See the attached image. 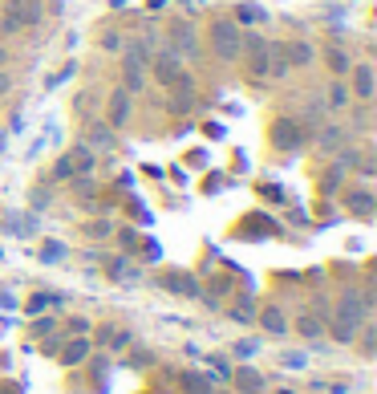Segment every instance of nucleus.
I'll list each match as a JSON object with an SVG mask.
<instances>
[{"instance_id":"obj_3","label":"nucleus","mask_w":377,"mask_h":394,"mask_svg":"<svg viewBox=\"0 0 377 394\" xmlns=\"http://www.w3.org/2000/svg\"><path fill=\"white\" fill-rule=\"evenodd\" d=\"M345 82H349V94H353L357 106H369V102H373V94H377V69L369 66V61H353L349 73H345Z\"/></svg>"},{"instance_id":"obj_17","label":"nucleus","mask_w":377,"mask_h":394,"mask_svg":"<svg viewBox=\"0 0 377 394\" xmlns=\"http://www.w3.org/2000/svg\"><path fill=\"white\" fill-rule=\"evenodd\" d=\"M325 66H328V73H333V78H345V73H349V66H353V57H349L341 45H328V49H325Z\"/></svg>"},{"instance_id":"obj_14","label":"nucleus","mask_w":377,"mask_h":394,"mask_svg":"<svg viewBox=\"0 0 377 394\" xmlns=\"http://www.w3.org/2000/svg\"><path fill=\"white\" fill-rule=\"evenodd\" d=\"M345 143H349V131H345L341 122H325V126L316 131V150H325V155L341 150Z\"/></svg>"},{"instance_id":"obj_6","label":"nucleus","mask_w":377,"mask_h":394,"mask_svg":"<svg viewBox=\"0 0 377 394\" xmlns=\"http://www.w3.org/2000/svg\"><path fill=\"white\" fill-rule=\"evenodd\" d=\"M134 118V98L118 85V90H110V98H106V122L114 126V131H122V126H130Z\"/></svg>"},{"instance_id":"obj_21","label":"nucleus","mask_w":377,"mask_h":394,"mask_svg":"<svg viewBox=\"0 0 377 394\" xmlns=\"http://www.w3.org/2000/svg\"><path fill=\"white\" fill-rule=\"evenodd\" d=\"M231 317H235L240 326H247V321H256V301H252V293H240V301L231 305Z\"/></svg>"},{"instance_id":"obj_12","label":"nucleus","mask_w":377,"mask_h":394,"mask_svg":"<svg viewBox=\"0 0 377 394\" xmlns=\"http://www.w3.org/2000/svg\"><path fill=\"white\" fill-rule=\"evenodd\" d=\"M284 57H288V69H309L316 61V49H312L304 37H288L284 41Z\"/></svg>"},{"instance_id":"obj_10","label":"nucleus","mask_w":377,"mask_h":394,"mask_svg":"<svg viewBox=\"0 0 377 394\" xmlns=\"http://www.w3.org/2000/svg\"><path fill=\"white\" fill-rule=\"evenodd\" d=\"M256 321H260V329L268 333V338H284V333L292 329V321H288V313L280 309V305H264V309L256 313Z\"/></svg>"},{"instance_id":"obj_7","label":"nucleus","mask_w":377,"mask_h":394,"mask_svg":"<svg viewBox=\"0 0 377 394\" xmlns=\"http://www.w3.org/2000/svg\"><path fill=\"white\" fill-rule=\"evenodd\" d=\"M4 17H13L20 29H37L45 8H41V0H4Z\"/></svg>"},{"instance_id":"obj_29","label":"nucleus","mask_w":377,"mask_h":394,"mask_svg":"<svg viewBox=\"0 0 377 394\" xmlns=\"http://www.w3.org/2000/svg\"><path fill=\"white\" fill-rule=\"evenodd\" d=\"M8 90H13V73H8V69H0V98H4Z\"/></svg>"},{"instance_id":"obj_33","label":"nucleus","mask_w":377,"mask_h":394,"mask_svg":"<svg viewBox=\"0 0 377 394\" xmlns=\"http://www.w3.org/2000/svg\"><path fill=\"white\" fill-rule=\"evenodd\" d=\"M89 236H94V240H101V236H110V224H94V228H89Z\"/></svg>"},{"instance_id":"obj_26","label":"nucleus","mask_w":377,"mask_h":394,"mask_svg":"<svg viewBox=\"0 0 377 394\" xmlns=\"http://www.w3.org/2000/svg\"><path fill=\"white\" fill-rule=\"evenodd\" d=\"M101 45H106V49H110V53H122V49H126V37H122V33H110V37H106V41H101Z\"/></svg>"},{"instance_id":"obj_2","label":"nucleus","mask_w":377,"mask_h":394,"mask_svg":"<svg viewBox=\"0 0 377 394\" xmlns=\"http://www.w3.org/2000/svg\"><path fill=\"white\" fill-rule=\"evenodd\" d=\"M240 41H244V29L235 25L231 17H215L211 29H207V45H211V53L219 57V61H240L244 53H240Z\"/></svg>"},{"instance_id":"obj_11","label":"nucleus","mask_w":377,"mask_h":394,"mask_svg":"<svg viewBox=\"0 0 377 394\" xmlns=\"http://www.w3.org/2000/svg\"><path fill=\"white\" fill-rule=\"evenodd\" d=\"M321 106H325L328 114H345V110L353 106V94H349V82H345V78H333V82L325 85V102H321Z\"/></svg>"},{"instance_id":"obj_30","label":"nucleus","mask_w":377,"mask_h":394,"mask_svg":"<svg viewBox=\"0 0 377 394\" xmlns=\"http://www.w3.org/2000/svg\"><path fill=\"white\" fill-rule=\"evenodd\" d=\"M8 61H13V49H8V45L0 41V69H8Z\"/></svg>"},{"instance_id":"obj_8","label":"nucleus","mask_w":377,"mask_h":394,"mask_svg":"<svg viewBox=\"0 0 377 394\" xmlns=\"http://www.w3.org/2000/svg\"><path fill=\"white\" fill-rule=\"evenodd\" d=\"M272 147L284 150V155H292V150L304 147V134H300V126H296L292 118H280L276 126H272Z\"/></svg>"},{"instance_id":"obj_20","label":"nucleus","mask_w":377,"mask_h":394,"mask_svg":"<svg viewBox=\"0 0 377 394\" xmlns=\"http://www.w3.org/2000/svg\"><path fill=\"white\" fill-rule=\"evenodd\" d=\"M345 203H349V212H357V215H373V196H369L365 187L349 191V196H345Z\"/></svg>"},{"instance_id":"obj_23","label":"nucleus","mask_w":377,"mask_h":394,"mask_svg":"<svg viewBox=\"0 0 377 394\" xmlns=\"http://www.w3.org/2000/svg\"><path fill=\"white\" fill-rule=\"evenodd\" d=\"M183 390L187 394H211V378L199 374V370H187V374H183Z\"/></svg>"},{"instance_id":"obj_32","label":"nucleus","mask_w":377,"mask_h":394,"mask_svg":"<svg viewBox=\"0 0 377 394\" xmlns=\"http://www.w3.org/2000/svg\"><path fill=\"white\" fill-rule=\"evenodd\" d=\"M211 370H215V374H223V378H231V366H228L223 358H215V366H211Z\"/></svg>"},{"instance_id":"obj_13","label":"nucleus","mask_w":377,"mask_h":394,"mask_svg":"<svg viewBox=\"0 0 377 394\" xmlns=\"http://www.w3.org/2000/svg\"><path fill=\"white\" fill-rule=\"evenodd\" d=\"M89 354H94V342H89V333H78V338H69V342L61 345V366H82Z\"/></svg>"},{"instance_id":"obj_25","label":"nucleus","mask_w":377,"mask_h":394,"mask_svg":"<svg viewBox=\"0 0 377 394\" xmlns=\"http://www.w3.org/2000/svg\"><path fill=\"white\" fill-rule=\"evenodd\" d=\"M231 20H235V25H256V20H264V13H260V8H252V4H240Z\"/></svg>"},{"instance_id":"obj_31","label":"nucleus","mask_w":377,"mask_h":394,"mask_svg":"<svg viewBox=\"0 0 377 394\" xmlns=\"http://www.w3.org/2000/svg\"><path fill=\"white\" fill-rule=\"evenodd\" d=\"M45 305H49V293H37V297H33V305H29V309L37 313V309H45Z\"/></svg>"},{"instance_id":"obj_24","label":"nucleus","mask_w":377,"mask_h":394,"mask_svg":"<svg viewBox=\"0 0 377 394\" xmlns=\"http://www.w3.org/2000/svg\"><path fill=\"white\" fill-rule=\"evenodd\" d=\"M20 33H25V29H20L17 20H13V17H4V13H0V41L8 45V41H17Z\"/></svg>"},{"instance_id":"obj_4","label":"nucleus","mask_w":377,"mask_h":394,"mask_svg":"<svg viewBox=\"0 0 377 394\" xmlns=\"http://www.w3.org/2000/svg\"><path fill=\"white\" fill-rule=\"evenodd\" d=\"M150 73H154V82H159V85H175V82H183V78H187V66H183L179 53L159 49L154 57H150Z\"/></svg>"},{"instance_id":"obj_34","label":"nucleus","mask_w":377,"mask_h":394,"mask_svg":"<svg viewBox=\"0 0 377 394\" xmlns=\"http://www.w3.org/2000/svg\"><path fill=\"white\" fill-rule=\"evenodd\" d=\"M211 394H231V390H211Z\"/></svg>"},{"instance_id":"obj_9","label":"nucleus","mask_w":377,"mask_h":394,"mask_svg":"<svg viewBox=\"0 0 377 394\" xmlns=\"http://www.w3.org/2000/svg\"><path fill=\"white\" fill-rule=\"evenodd\" d=\"M171 53H179L183 61H191L199 53V33L195 25H187V20H179L175 29H171Z\"/></svg>"},{"instance_id":"obj_19","label":"nucleus","mask_w":377,"mask_h":394,"mask_svg":"<svg viewBox=\"0 0 377 394\" xmlns=\"http://www.w3.org/2000/svg\"><path fill=\"white\" fill-rule=\"evenodd\" d=\"M69 155H73V163H78V175H89V171H94V163H98V150H89L85 147V143H78V147L69 150Z\"/></svg>"},{"instance_id":"obj_22","label":"nucleus","mask_w":377,"mask_h":394,"mask_svg":"<svg viewBox=\"0 0 377 394\" xmlns=\"http://www.w3.org/2000/svg\"><path fill=\"white\" fill-rule=\"evenodd\" d=\"M69 179H78V163H73V155H61L57 163H53V183H69Z\"/></svg>"},{"instance_id":"obj_16","label":"nucleus","mask_w":377,"mask_h":394,"mask_svg":"<svg viewBox=\"0 0 377 394\" xmlns=\"http://www.w3.org/2000/svg\"><path fill=\"white\" fill-rule=\"evenodd\" d=\"M114 143H118V134H114V126H110L106 118H101V122H94V126H89V134H85V147H89V150H110Z\"/></svg>"},{"instance_id":"obj_5","label":"nucleus","mask_w":377,"mask_h":394,"mask_svg":"<svg viewBox=\"0 0 377 394\" xmlns=\"http://www.w3.org/2000/svg\"><path fill=\"white\" fill-rule=\"evenodd\" d=\"M240 53H247V73H252L256 82H268V41H264L260 33H244Z\"/></svg>"},{"instance_id":"obj_15","label":"nucleus","mask_w":377,"mask_h":394,"mask_svg":"<svg viewBox=\"0 0 377 394\" xmlns=\"http://www.w3.org/2000/svg\"><path fill=\"white\" fill-rule=\"evenodd\" d=\"M231 382H235V390L240 394H264V374L260 370H252V366L231 370Z\"/></svg>"},{"instance_id":"obj_27","label":"nucleus","mask_w":377,"mask_h":394,"mask_svg":"<svg viewBox=\"0 0 377 394\" xmlns=\"http://www.w3.org/2000/svg\"><path fill=\"white\" fill-rule=\"evenodd\" d=\"M69 333H73V338H78V333H89V321H85V317H73V321H69Z\"/></svg>"},{"instance_id":"obj_18","label":"nucleus","mask_w":377,"mask_h":394,"mask_svg":"<svg viewBox=\"0 0 377 394\" xmlns=\"http://www.w3.org/2000/svg\"><path fill=\"white\" fill-rule=\"evenodd\" d=\"M296 333H300V338H309V342H316V338H325V321H321L316 313H304V317L296 321Z\"/></svg>"},{"instance_id":"obj_1","label":"nucleus","mask_w":377,"mask_h":394,"mask_svg":"<svg viewBox=\"0 0 377 394\" xmlns=\"http://www.w3.org/2000/svg\"><path fill=\"white\" fill-rule=\"evenodd\" d=\"M365 321H369V297H361L357 289H349V293L337 301V313H333V321H328V333H333V342L353 345Z\"/></svg>"},{"instance_id":"obj_28","label":"nucleus","mask_w":377,"mask_h":394,"mask_svg":"<svg viewBox=\"0 0 377 394\" xmlns=\"http://www.w3.org/2000/svg\"><path fill=\"white\" fill-rule=\"evenodd\" d=\"M256 354V342H235V358H252Z\"/></svg>"}]
</instances>
